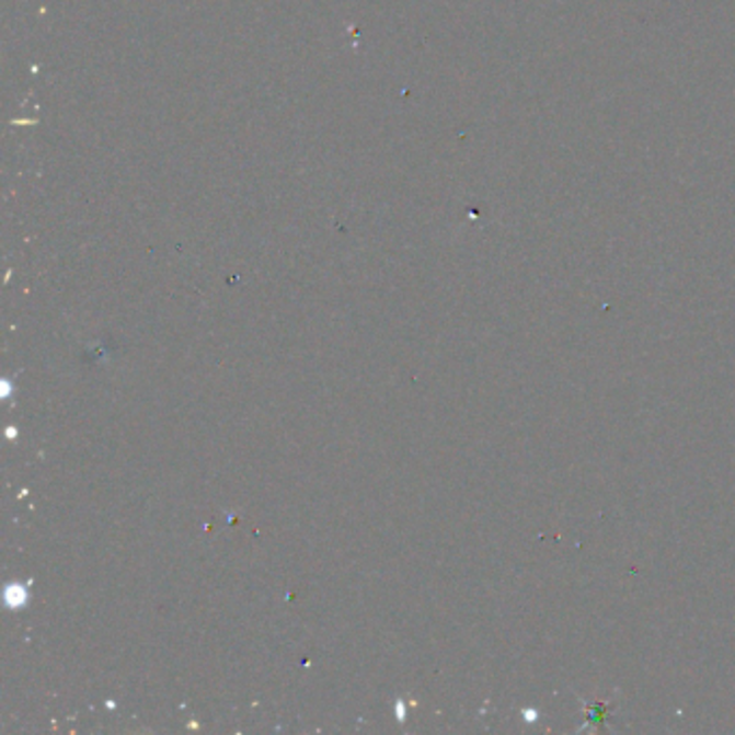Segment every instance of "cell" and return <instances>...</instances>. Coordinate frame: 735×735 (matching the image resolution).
I'll return each instance as SVG.
<instances>
[{"mask_svg": "<svg viewBox=\"0 0 735 735\" xmlns=\"http://www.w3.org/2000/svg\"><path fill=\"white\" fill-rule=\"evenodd\" d=\"M610 708H612V705H601V703H596V705H585L589 723H596V727H598L601 721H604V716L610 712Z\"/></svg>", "mask_w": 735, "mask_h": 735, "instance_id": "obj_1", "label": "cell"}]
</instances>
